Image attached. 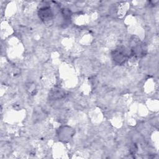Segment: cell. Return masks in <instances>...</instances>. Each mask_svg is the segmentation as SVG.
Segmentation results:
<instances>
[{"label": "cell", "instance_id": "3957f363", "mask_svg": "<svg viewBox=\"0 0 159 159\" xmlns=\"http://www.w3.org/2000/svg\"><path fill=\"white\" fill-rule=\"evenodd\" d=\"M38 14L39 17L43 21H49L53 17V12L52 8L48 6H45L39 9Z\"/></svg>", "mask_w": 159, "mask_h": 159}, {"label": "cell", "instance_id": "6da1fadb", "mask_svg": "<svg viewBox=\"0 0 159 159\" xmlns=\"http://www.w3.org/2000/svg\"><path fill=\"white\" fill-rule=\"evenodd\" d=\"M130 54L135 57H143L147 53L146 45L138 38L133 37L130 41Z\"/></svg>", "mask_w": 159, "mask_h": 159}, {"label": "cell", "instance_id": "7a4b0ae2", "mask_svg": "<svg viewBox=\"0 0 159 159\" xmlns=\"http://www.w3.org/2000/svg\"><path fill=\"white\" fill-rule=\"evenodd\" d=\"M113 61L117 65H123L127 60L128 54L126 48L123 46H119L115 48L111 53Z\"/></svg>", "mask_w": 159, "mask_h": 159}]
</instances>
